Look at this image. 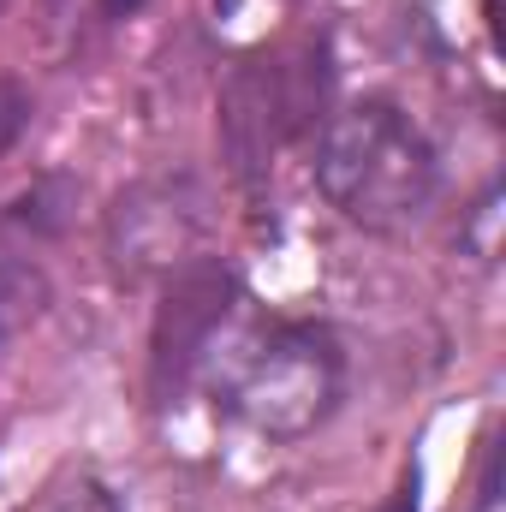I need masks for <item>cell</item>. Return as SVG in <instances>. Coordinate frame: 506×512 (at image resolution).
Instances as JSON below:
<instances>
[{
	"label": "cell",
	"instance_id": "obj_1",
	"mask_svg": "<svg viewBox=\"0 0 506 512\" xmlns=\"http://www.w3.org/2000/svg\"><path fill=\"white\" fill-rule=\"evenodd\" d=\"M310 179L340 221L364 233H405L441 197V155L399 102L364 96L322 120Z\"/></svg>",
	"mask_w": 506,
	"mask_h": 512
},
{
	"label": "cell",
	"instance_id": "obj_2",
	"mask_svg": "<svg viewBox=\"0 0 506 512\" xmlns=\"http://www.w3.org/2000/svg\"><path fill=\"white\" fill-rule=\"evenodd\" d=\"M346 352L322 322H268L221 370L215 411L262 441H304L340 411Z\"/></svg>",
	"mask_w": 506,
	"mask_h": 512
},
{
	"label": "cell",
	"instance_id": "obj_3",
	"mask_svg": "<svg viewBox=\"0 0 506 512\" xmlns=\"http://www.w3.org/2000/svg\"><path fill=\"white\" fill-rule=\"evenodd\" d=\"M328 102H334L328 36L245 54L221 78V114H215L233 179L245 191H262V179L274 173V155L298 143L304 131H316V120H328Z\"/></svg>",
	"mask_w": 506,
	"mask_h": 512
},
{
	"label": "cell",
	"instance_id": "obj_4",
	"mask_svg": "<svg viewBox=\"0 0 506 512\" xmlns=\"http://www.w3.org/2000/svg\"><path fill=\"white\" fill-rule=\"evenodd\" d=\"M233 304H239V268L227 256L197 251L191 262L161 274V298H155V322H149V364H143L155 411H173L197 387Z\"/></svg>",
	"mask_w": 506,
	"mask_h": 512
},
{
	"label": "cell",
	"instance_id": "obj_5",
	"mask_svg": "<svg viewBox=\"0 0 506 512\" xmlns=\"http://www.w3.org/2000/svg\"><path fill=\"white\" fill-rule=\"evenodd\" d=\"M215 227V203L203 191V179L191 173H155V179H137L114 197L108 209V262L114 274L126 280H149V274H167L179 262L203 251Z\"/></svg>",
	"mask_w": 506,
	"mask_h": 512
},
{
	"label": "cell",
	"instance_id": "obj_6",
	"mask_svg": "<svg viewBox=\"0 0 506 512\" xmlns=\"http://www.w3.org/2000/svg\"><path fill=\"white\" fill-rule=\"evenodd\" d=\"M30 114H36V102H30V90L18 84V78H0V161L18 149V137L30 131Z\"/></svg>",
	"mask_w": 506,
	"mask_h": 512
},
{
	"label": "cell",
	"instance_id": "obj_7",
	"mask_svg": "<svg viewBox=\"0 0 506 512\" xmlns=\"http://www.w3.org/2000/svg\"><path fill=\"white\" fill-rule=\"evenodd\" d=\"M48 512H126V501H120L108 483L78 477L72 489H60V495H54V507H48Z\"/></svg>",
	"mask_w": 506,
	"mask_h": 512
},
{
	"label": "cell",
	"instance_id": "obj_8",
	"mask_svg": "<svg viewBox=\"0 0 506 512\" xmlns=\"http://www.w3.org/2000/svg\"><path fill=\"white\" fill-rule=\"evenodd\" d=\"M381 512H417V465H405V477H399V489L387 495V507Z\"/></svg>",
	"mask_w": 506,
	"mask_h": 512
},
{
	"label": "cell",
	"instance_id": "obj_9",
	"mask_svg": "<svg viewBox=\"0 0 506 512\" xmlns=\"http://www.w3.org/2000/svg\"><path fill=\"white\" fill-rule=\"evenodd\" d=\"M143 0H102V18H131Z\"/></svg>",
	"mask_w": 506,
	"mask_h": 512
},
{
	"label": "cell",
	"instance_id": "obj_10",
	"mask_svg": "<svg viewBox=\"0 0 506 512\" xmlns=\"http://www.w3.org/2000/svg\"><path fill=\"white\" fill-rule=\"evenodd\" d=\"M0 6H6V0H0Z\"/></svg>",
	"mask_w": 506,
	"mask_h": 512
}]
</instances>
